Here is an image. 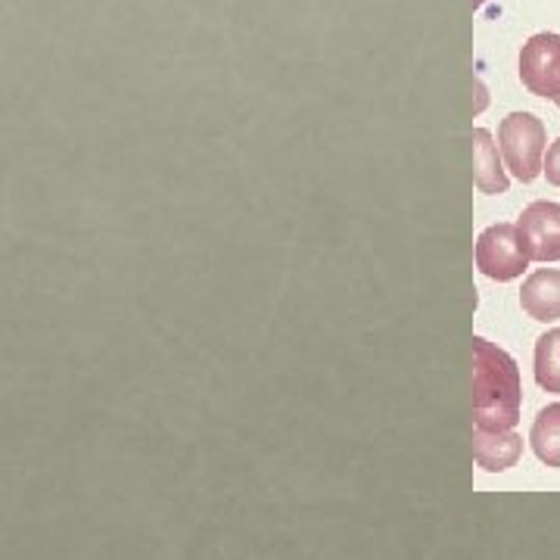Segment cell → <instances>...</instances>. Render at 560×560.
<instances>
[{
    "label": "cell",
    "mask_w": 560,
    "mask_h": 560,
    "mask_svg": "<svg viewBox=\"0 0 560 560\" xmlns=\"http://www.w3.org/2000/svg\"><path fill=\"white\" fill-rule=\"evenodd\" d=\"M521 368L495 342L474 337V420L482 430H514L521 423Z\"/></svg>",
    "instance_id": "1"
},
{
    "label": "cell",
    "mask_w": 560,
    "mask_h": 560,
    "mask_svg": "<svg viewBox=\"0 0 560 560\" xmlns=\"http://www.w3.org/2000/svg\"><path fill=\"white\" fill-rule=\"evenodd\" d=\"M499 143L511 175L523 184L536 180L545 172V125L533 113H511L499 125Z\"/></svg>",
    "instance_id": "2"
},
{
    "label": "cell",
    "mask_w": 560,
    "mask_h": 560,
    "mask_svg": "<svg viewBox=\"0 0 560 560\" xmlns=\"http://www.w3.org/2000/svg\"><path fill=\"white\" fill-rule=\"evenodd\" d=\"M526 265H529V256L523 249L517 224H492L477 237V268L489 280L508 283V280L521 278Z\"/></svg>",
    "instance_id": "3"
},
{
    "label": "cell",
    "mask_w": 560,
    "mask_h": 560,
    "mask_svg": "<svg viewBox=\"0 0 560 560\" xmlns=\"http://www.w3.org/2000/svg\"><path fill=\"white\" fill-rule=\"evenodd\" d=\"M523 88L560 106V35L539 32L521 50Z\"/></svg>",
    "instance_id": "4"
},
{
    "label": "cell",
    "mask_w": 560,
    "mask_h": 560,
    "mask_svg": "<svg viewBox=\"0 0 560 560\" xmlns=\"http://www.w3.org/2000/svg\"><path fill=\"white\" fill-rule=\"evenodd\" d=\"M521 243L529 261H560V206L551 200H539L523 209Z\"/></svg>",
    "instance_id": "5"
},
{
    "label": "cell",
    "mask_w": 560,
    "mask_h": 560,
    "mask_svg": "<svg viewBox=\"0 0 560 560\" xmlns=\"http://www.w3.org/2000/svg\"><path fill=\"white\" fill-rule=\"evenodd\" d=\"M523 455V440L514 430H474V458L486 474H504Z\"/></svg>",
    "instance_id": "6"
},
{
    "label": "cell",
    "mask_w": 560,
    "mask_h": 560,
    "mask_svg": "<svg viewBox=\"0 0 560 560\" xmlns=\"http://www.w3.org/2000/svg\"><path fill=\"white\" fill-rule=\"evenodd\" d=\"M523 312L533 320H558L560 318V271L541 268L529 275L521 290Z\"/></svg>",
    "instance_id": "7"
},
{
    "label": "cell",
    "mask_w": 560,
    "mask_h": 560,
    "mask_svg": "<svg viewBox=\"0 0 560 560\" xmlns=\"http://www.w3.org/2000/svg\"><path fill=\"white\" fill-rule=\"evenodd\" d=\"M474 180L480 187V194H508V175L501 168L499 147L492 143V135L486 128L474 131Z\"/></svg>",
    "instance_id": "8"
},
{
    "label": "cell",
    "mask_w": 560,
    "mask_h": 560,
    "mask_svg": "<svg viewBox=\"0 0 560 560\" xmlns=\"http://www.w3.org/2000/svg\"><path fill=\"white\" fill-rule=\"evenodd\" d=\"M529 445L541 464L560 467V401L541 408L533 430H529Z\"/></svg>",
    "instance_id": "9"
},
{
    "label": "cell",
    "mask_w": 560,
    "mask_h": 560,
    "mask_svg": "<svg viewBox=\"0 0 560 560\" xmlns=\"http://www.w3.org/2000/svg\"><path fill=\"white\" fill-rule=\"evenodd\" d=\"M536 383L560 396V327L541 334L536 342Z\"/></svg>",
    "instance_id": "10"
},
{
    "label": "cell",
    "mask_w": 560,
    "mask_h": 560,
    "mask_svg": "<svg viewBox=\"0 0 560 560\" xmlns=\"http://www.w3.org/2000/svg\"><path fill=\"white\" fill-rule=\"evenodd\" d=\"M545 178H548V184L560 187V138L545 153Z\"/></svg>",
    "instance_id": "11"
},
{
    "label": "cell",
    "mask_w": 560,
    "mask_h": 560,
    "mask_svg": "<svg viewBox=\"0 0 560 560\" xmlns=\"http://www.w3.org/2000/svg\"><path fill=\"white\" fill-rule=\"evenodd\" d=\"M482 3H486V0H474V7H482Z\"/></svg>",
    "instance_id": "12"
}]
</instances>
